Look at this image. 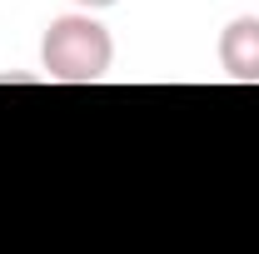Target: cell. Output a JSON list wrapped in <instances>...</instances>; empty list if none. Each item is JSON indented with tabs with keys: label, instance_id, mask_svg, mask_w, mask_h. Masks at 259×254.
I'll use <instances>...</instances> for the list:
<instances>
[{
	"label": "cell",
	"instance_id": "6da1fadb",
	"mask_svg": "<svg viewBox=\"0 0 259 254\" xmlns=\"http://www.w3.org/2000/svg\"><path fill=\"white\" fill-rule=\"evenodd\" d=\"M115 60V40L100 25L90 10L80 15H55L45 35H40V65H45V80H60V85H95L110 75Z\"/></svg>",
	"mask_w": 259,
	"mask_h": 254
},
{
	"label": "cell",
	"instance_id": "7a4b0ae2",
	"mask_svg": "<svg viewBox=\"0 0 259 254\" xmlns=\"http://www.w3.org/2000/svg\"><path fill=\"white\" fill-rule=\"evenodd\" d=\"M220 70L234 85H259V15H234L220 30Z\"/></svg>",
	"mask_w": 259,
	"mask_h": 254
},
{
	"label": "cell",
	"instance_id": "3957f363",
	"mask_svg": "<svg viewBox=\"0 0 259 254\" xmlns=\"http://www.w3.org/2000/svg\"><path fill=\"white\" fill-rule=\"evenodd\" d=\"M75 5H80V10H90V15H95V10H110V5H120V0H75Z\"/></svg>",
	"mask_w": 259,
	"mask_h": 254
}]
</instances>
